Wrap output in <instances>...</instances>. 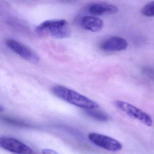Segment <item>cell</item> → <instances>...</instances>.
Returning <instances> with one entry per match:
<instances>
[{
	"instance_id": "6da1fadb",
	"label": "cell",
	"mask_w": 154,
	"mask_h": 154,
	"mask_svg": "<svg viewBox=\"0 0 154 154\" xmlns=\"http://www.w3.org/2000/svg\"><path fill=\"white\" fill-rule=\"evenodd\" d=\"M52 92L59 99L71 104L85 109H96L99 107L94 101L62 85H56L52 89Z\"/></svg>"
},
{
	"instance_id": "7a4b0ae2",
	"label": "cell",
	"mask_w": 154,
	"mask_h": 154,
	"mask_svg": "<svg viewBox=\"0 0 154 154\" xmlns=\"http://www.w3.org/2000/svg\"><path fill=\"white\" fill-rule=\"evenodd\" d=\"M36 30L38 32H47L57 39L67 38L71 32L69 24L65 20H46L38 26Z\"/></svg>"
},
{
	"instance_id": "3957f363",
	"label": "cell",
	"mask_w": 154,
	"mask_h": 154,
	"mask_svg": "<svg viewBox=\"0 0 154 154\" xmlns=\"http://www.w3.org/2000/svg\"><path fill=\"white\" fill-rule=\"evenodd\" d=\"M114 104L117 109L123 112L129 117L139 121L148 127L152 126L153 121L151 116L142 110L122 101H115Z\"/></svg>"
},
{
	"instance_id": "277c9868",
	"label": "cell",
	"mask_w": 154,
	"mask_h": 154,
	"mask_svg": "<svg viewBox=\"0 0 154 154\" xmlns=\"http://www.w3.org/2000/svg\"><path fill=\"white\" fill-rule=\"evenodd\" d=\"M88 138L94 145L109 151H118L122 149L119 141L106 135L92 132L88 135Z\"/></svg>"
},
{
	"instance_id": "5b68a950",
	"label": "cell",
	"mask_w": 154,
	"mask_h": 154,
	"mask_svg": "<svg viewBox=\"0 0 154 154\" xmlns=\"http://www.w3.org/2000/svg\"><path fill=\"white\" fill-rule=\"evenodd\" d=\"M0 147L17 154H28L33 153L32 149L29 146L13 138L0 137Z\"/></svg>"
},
{
	"instance_id": "8992f818",
	"label": "cell",
	"mask_w": 154,
	"mask_h": 154,
	"mask_svg": "<svg viewBox=\"0 0 154 154\" xmlns=\"http://www.w3.org/2000/svg\"><path fill=\"white\" fill-rule=\"evenodd\" d=\"M6 44L12 51L25 60L34 63L39 61L38 57L25 45L12 39H8Z\"/></svg>"
},
{
	"instance_id": "52a82bcc",
	"label": "cell",
	"mask_w": 154,
	"mask_h": 154,
	"mask_svg": "<svg viewBox=\"0 0 154 154\" xmlns=\"http://www.w3.org/2000/svg\"><path fill=\"white\" fill-rule=\"evenodd\" d=\"M128 47V42L124 38L114 36L103 42L100 48L106 52H118L126 50Z\"/></svg>"
},
{
	"instance_id": "ba28073f",
	"label": "cell",
	"mask_w": 154,
	"mask_h": 154,
	"mask_svg": "<svg viewBox=\"0 0 154 154\" xmlns=\"http://www.w3.org/2000/svg\"><path fill=\"white\" fill-rule=\"evenodd\" d=\"M119 11L118 8L112 4L106 3H99L93 4L90 7L89 12L94 16L113 15Z\"/></svg>"
},
{
	"instance_id": "9c48e42d",
	"label": "cell",
	"mask_w": 154,
	"mask_h": 154,
	"mask_svg": "<svg viewBox=\"0 0 154 154\" xmlns=\"http://www.w3.org/2000/svg\"><path fill=\"white\" fill-rule=\"evenodd\" d=\"M81 24L84 29L93 32H100L103 27V22L101 20L91 16L83 17L81 20Z\"/></svg>"
},
{
	"instance_id": "30bf717a",
	"label": "cell",
	"mask_w": 154,
	"mask_h": 154,
	"mask_svg": "<svg viewBox=\"0 0 154 154\" xmlns=\"http://www.w3.org/2000/svg\"><path fill=\"white\" fill-rule=\"evenodd\" d=\"M86 114L92 119L100 122H107L109 120V116L105 112L95 110L94 109H85Z\"/></svg>"
},
{
	"instance_id": "8fae6325",
	"label": "cell",
	"mask_w": 154,
	"mask_h": 154,
	"mask_svg": "<svg viewBox=\"0 0 154 154\" xmlns=\"http://www.w3.org/2000/svg\"><path fill=\"white\" fill-rule=\"evenodd\" d=\"M142 15L147 17H152L154 16V1L146 4L141 10Z\"/></svg>"
},
{
	"instance_id": "7c38bea8",
	"label": "cell",
	"mask_w": 154,
	"mask_h": 154,
	"mask_svg": "<svg viewBox=\"0 0 154 154\" xmlns=\"http://www.w3.org/2000/svg\"><path fill=\"white\" fill-rule=\"evenodd\" d=\"M43 153L46 154H57L56 151L53 150V149H44V150H43Z\"/></svg>"
},
{
	"instance_id": "4fadbf2b",
	"label": "cell",
	"mask_w": 154,
	"mask_h": 154,
	"mask_svg": "<svg viewBox=\"0 0 154 154\" xmlns=\"http://www.w3.org/2000/svg\"><path fill=\"white\" fill-rule=\"evenodd\" d=\"M4 110V108L2 106H0V111H3Z\"/></svg>"
}]
</instances>
